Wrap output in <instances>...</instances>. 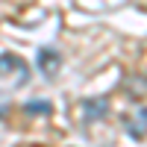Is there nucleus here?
<instances>
[{"label":"nucleus","mask_w":147,"mask_h":147,"mask_svg":"<svg viewBox=\"0 0 147 147\" xmlns=\"http://www.w3.org/2000/svg\"><path fill=\"white\" fill-rule=\"evenodd\" d=\"M12 74H18V85H24L30 80V65L24 62L21 56L0 53V77H12Z\"/></svg>","instance_id":"1"},{"label":"nucleus","mask_w":147,"mask_h":147,"mask_svg":"<svg viewBox=\"0 0 147 147\" xmlns=\"http://www.w3.org/2000/svg\"><path fill=\"white\" fill-rule=\"evenodd\" d=\"M59 65H62V56H59V50H53V47H41L38 56H35V68H38L44 77H53L59 71Z\"/></svg>","instance_id":"2"},{"label":"nucleus","mask_w":147,"mask_h":147,"mask_svg":"<svg viewBox=\"0 0 147 147\" xmlns=\"http://www.w3.org/2000/svg\"><path fill=\"white\" fill-rule=\"evenodd\" d=\"M106 112H109V100H106V97H88V100H82L85 121H100Z\"/></svg>","instance_id":"3"},{"label":"nucleus","mask_w":147,"mask_h":147,"mask_svg":"<svg viewBox=\"0 0 147 147\" xmlns=\"http://www.w3.org/2000/svg\"><path fill=\"white\" fill-rule=\"evenodd\" d=\"M136 121H138V124H127V129H129V136L141 138V136H144V129H147V109H141Z\"/></svg>","instance_id":"4"},{"label":"nucleus","mask_w":147,"mask_h":147,"mask_svg":"<svg viewBox=\"0 0 147 147\" xmlns=\"http://www.w3.org/2000/svg\"><path fill=\"white\" fill-rule=\"evenodd\" d=\"M24 112L27 115H50V103L47 100H32V103L24 106Z\"/></svg>","instance_id":"5"},{"label":"nucleus","mask_w":147,"mask_h":147,"mask_svg":"<svg viewBox=\"0 0 147 147\" xmlns=\"http://www.w3.org/2000/svg\"><path fill=\"white\" fill-rule=\"evenodd\" d=\"M6 115H9V100H6L3 94H0V121H3Z\"/></svg>","instance_id":"6"}]
</instances>
